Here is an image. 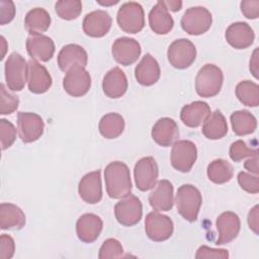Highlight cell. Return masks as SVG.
<instances>
[{
	"instance_id": "1",
	"label": "cell",
	"mask_w": 259,
	"mask_h": 259,
	"mask_svg": "<svg viewBox=\"0 0 259 259\" xmlns=\"http://www.w3.org/2000/svg\"><path fill=\"white\" fill-rule=\"evenodd\" d=\"M104 180L109 197L122 198L131 193V173L123 162L113 161L109 163L104 170Z\"/></svg>"
},
{
	"instance_id": "2",
	"label": "cell",
	"mask_w": 259,
	"mask_h": 259,
	"mask_svg": "<svg viewBox=\"0 0 259 259\" xmlns=\"http://www.w3.org/2000/svg\"><path fill=\"white\" fill-rule=\"evenodd\" d=\"M175 203L179 214L188 222H195L202 203L200 191L191 184H183L177 189Z\"/></svg>"
},
{
	"instance_id": "3",
	"label": "cell",
	"mask_w": 259,
	"mask_h": 259,
	"mask_svg": "<svg viewBox=\"0 0 259 259\" xmlns=\"http://www.w3.org/2000/svg\"><path fill=\"white\" fill-rule=\"evenodd\" d=\"M224 82L223 71L213 64L202 66L195 77V90L200 97L209 98L218 95Z\"/></svg>"
},
{
	"instance_id": "4",
	"label": "cell",
	"mask_w": 259,
	"mask_h": 259,
	"mask_svg": "<svg viewBox=\"0 0 259 259\" xmlns=\"http://www.w3.org/2000/svg\"><path fill=\"white\" fill-rule=\"evenodd\" d=\"M5 81L11 91H21L28 77V63L18 53L10 54L5 62Z\"/></svg>"
},
{
	"instance_id": "5",
	"label": "cell",
	"mask_w": 259,
	"mask_h": 259,
	"mask_svg": "<svg viewBox=\"0 0 259 259\" xmlns=\"http://www.w3.org/2000/svg\"><path fill=\"white\" fill-rule=\"evenodd\" d=\"M117 24L126 33H138L145 26V13L143 6L138 2L123 3L116 16Z\"/></svg>"
},
{
	"instance_id": "6",
	"label": "cell",
	"mask_w": 259,
	"mask_h": 259,
	"mask_svg": "<svg viewBox=\"0 0 259 259\" xmlns=\"http://www.w3.org/2000/svg\"><path fill=\"white\" fill-rule=\"evenodd\" d=\"M212 22L211 13L202 6L188 8L181 17L182 29L191 35H200L206 32Z\"/></svg>"
},
{
	"instance_id": "7",
	"label": "cell",
	"mask_w": 259,
	"mask_h": 259,
	"mask_svg": "<svg viewBox=\"0 0 259 259\" xmlns=\"http://www.w3.org/2000/svg\"><path fill=\"white\" fill-rule=\"evenodd\" d=\"M197 158V149L193 142L188 140L176 141L171 150L170 161L174 169L187 173L191 170Z\"/></svg>"
},
{
	"instance_id": "8",
	"label": "cell",
	"mask_w": 259,
	"mask_h": 259,
	"mask_svg": "<svg viewBox=\"0 0 259 259\" xmlns=\"http://www.w3.org/2000/svg\"><path fill=\"white\" fill-rule=\"evenodd\" d=\"M167 58L171 66L183 70L190 67L196 58L195 46L187 38L175 39L168 48Z\"/></svg>"
},
{
	"instance_id": "9",
	"label": "cell",
	"mask_w": 259,
	"mask_h": 259,
	"mask_svg": "<svg viewBox=\"0 0 259 259\" xmlns=\"http://www.w3.org/2000/svg\"><path fill=\"white\" fill-rule=\"evenodd\" d=\"M116 221L125 227L137 225L143 215V205L136 195L128 194L122 197L114 206Z\"/></svg>"
},
{
	"instance_id": "10",
	"label": "cell",
	"mask_w": 259,
	"mask_h": 259,
	"mask_svg": "<svg viewBox=\"0 0 259 259\" xmlns=\"http://www.w3.org/2000/svg\"><path fill=\"white\" fill-rule=\"evenodd\" d=\"M174 230L172 220L159 211H152L146 215L145 231L149 239L154 242H163L168 240Z\"/></svg>"
},
{
	"instance_id": "11",
	"label": "cell",
	"mask_w": 259,
	"mask_h": 259,
	"mask_svg": "<svg viewBox=\"0 0 259 259\" xmlns=\"http://www.w3.org/2000/svg\"><path fill=\"white\" fill-rule=\"evenodd\" d=\"M65 91L73 97L85 95L91 87V76L82 66H74L68 72L63 80Z\"/></svg>"
},
{
	"instance_id": "12",
	"label": "cell",
	"mask_w": 259,
	"mask_h": 259,
	"mask_svg": "<svg viewBox=\"0 0 259 259\" xmlns=\"http://www.w3.org/2000/svg\"><path fill=\"white\" fill-rule=\"evenodd\" d=\"M17 127L20 140L27 144L37 141L42 136L45 123L38 114L20 111L17 114Z\"/></svg>"
},
{
	"instance_id": "13",
	"label": "cell",
	"mask_w": 259,
	"mask_h": 259,
	"mask_svg": "<svg viewBox=\"0 0 259 259\" xmlns=\"http://www.w3.org/2000/svg\"><path fill=\"white\" fill-rule=\"evenodd\" d=\"M134 175L139 190L147 191L152 189L157 184L159 175V169L155 159L150 156L140 159L135 165Z\"/></svg>"
},
{
	"instance_id": "14",
	"label": "cell",
	"mask_w": 259,
	"mask_h": 259,
	"mask_svg": "<svg viewBox=\"0 0 259 259\" xmlns=\"http://www.w3.org/2000/svg\"><path fill=\"white\" fill-rule=\"evenodd\" d=\"M141 51L139 41L126 36L116 38L111 48L113 59L122 66H130L136 63L140 58Z\"/></svg>"
},
{
	"instance_id": "15",
	"label": "cell",
	"mask_w": 259,
	"mask_h": 259,
	"mask_svg": "<svg viewBox=\"0 0 259 259\" xmlns=\"http://www.w3.org/2000/svg\"><path fill=\"white\" fill-rule=\"evenodd\" d=\"M78 192L82 200L89 204L98 203L102 198L101 172L96 170L84 175L78 185Z\"/></svg>"
},
{
	"instance_id": "16",
	"label": "cell",
	"mask_w": 259,
	"mask_h": 259,
	"mask_svg": "<svg viewBox=\"0 0 259 259\" xmlns=\"http://www.w3.org/2000/svg\"><path fill=\"white\" fill-rule=\"evenodd\" d=\"M111 16L104 10H94L85 15L82 23L83 31L91 37H102L110 29Z\"/></svg>"
},
{
	"instance_id": "17",
	"label": "cell",
	"mask_w": 259,
	"mask_h": 259,
	"mask_svg": "<svg viewBox=\"0 0 259 259\" xmlns=\"http://www.w3.org/2000/svg\"><path fill=\"white\" fill-rule=\"evenodd\" d=\"M219 238L217 245H225L237 238L241 229L240 218L233 211H225L221 213L215 222Z\"/></svg>"
},
{
	"instance_id": "18",
	"label": "cell",
	"mask_w": 259,
	"mask_h": 259,
	"mask_svg": "<svg viewBox=\"0 0 259 259\" xmlns=\"http://www.w3.org/2000/svg\"><path fill=\"white\" fill-rule=\"evenodd\" d=\"M225 37L231 47L237 50H244L253 44L255 33L247 22L239 21L228 26L225 32Z\"/></svg>"
},
{
	"instance_id": "19",
	"label": "cell",
	"mask_w": 259,
	"mask_h": 259,
	"mask_svg": "<svg viewBox=\"0 0 259 259\" xmlns=\"http://www.w3.org/2000/svg\"><path fill=\"white\" fill-rule=\"evenodd\" d=\"M28 77L27 86L30 92L34 94H42L47 92L53 83L52 76L47 68L40 65L35 60H29L28 62Z\"/></svg>"
},
{
	"instance_id": "20",
	"label": "cell",
	"mask_w": 259,
	"mask_h": 259,
	"mask_svg": "<svg viewBox=\"0 0 259 259\" xmlns=\"http://www.w3.org/2000/svg\"><path fill=\"white\" fill-rule=\"evenodd\" d=\"M103 228V222L97 214L84 213L76 223V234L80 241L90 244L97 240Z\"/></svg>"
},
{
	"instance_id": "21",
	"label": "cell",
	"mask_w": 259,
	"mask_h": 259,
	"mask_svg": "<svg viewBox=\"0 0 259 259\" xmlns=\"http://www.w3.org/2000/svg\"><path fill=\"white\" fill-rule=\"evenodd\" d=\"M26 51L32 60L48 62L55 54V44L47 35L31 34L26 39Z\"/></svg>"
},
{
	"instance_id": "22",
	"label": "cell",
	"mask_w": 259,
	"mask_h": 259,
	"mask_svg": "<svg viewBox=\"0 0 259 259\" xmlns=\"http://www.w3.org/2000/svg\"><path fill=\"white\" fill-rule=\"evenodd\" d=\"M152 139L161 147L172 146L179 138V128L176 121L170 117H162L152 127Z\"/></svg>"
},
{
	"instance_id": "23",
	"label": "cell",
	"mask_w": 259,
	"mask_h": 259,
	"mask_svg": "<svg viewBox=\"0 0 259 259\" xmlns=\"http://www.w3.org/2000/svg\"><path fill=\"white\" fill-rule=\"evenodd\" d=\"M174 188L169 180L162 179L157 182L154 190L149 194V202L156 211H168L174 204Z\"/></svg>"
},
{
	"instance_id": "24",
	"label": "cell",
	"mask_w": 259,
	"mask_h": 259,
	"mask_svg": "<svg viewBox=\"0 0 259 259\" xmlns=\"http://www.w3.org/2000/svg\"><path fill=\"white\" fill-rule=\"evenodd\" d=\"M87 63L88 56L86 51L76 44L64 46L58 54V66L63 72H68L74 66L86 67Z\"/></svg>"
},
{
	"instance_id": "25",
	"label": "cell",
	"mask_w": 259,
	"mask_h": 259,
	"mask_svg": "<svg viewBox=\"0 0 259 259\" xmlns=\"http://www.w3.org/2000/svg\"><path fill=\"white\" fill-rule=\"evenodd\" d=\"M127 79L123 71L114 67L109 70L103 77L102 90L104 94L109 98H119L127 90Z\"/></svg>"
},
{
	"instance_id": "26",
	"label": "cell",
	"mask_w": 259,
	"mask_h": 259,
	"mask_svg": "<svg viewBox=\"0 0 259 259\" xmlns=\"http://www.w3.org/2000/svg\"><path fill=\"white\" fill-rule=\"evenodd\" d=\"M160 74V66L151 54H146L135 69V77L143 86H152L157 83Z\"/></svg>"
},
{
	"instance_id": "27",
	"label": "cell",
	"mask_w": 259,
	"mask_h": 259,
	"mask_svg": "<svg viewBox=\"0 0 259 259\" xmlns=\"http://www.w3.org/2000/svg\"><path fill=\"white\" fill-rule=\"evenodd\" d=\"M210 107L204 101H193L182 107L180 118L188 127H197L201 125L210 114Z\"/></svg>"
},
{
	"instance_id": "28",
	"label": "cell",
	"mask_w": 259,
	"mask_h": 259,
	"mask_svg": "<svg viewBox=\"0 0 259 259\" xmlns=\"http://www.w3.org/2000/svg\"><path fill=\"white\" fill-rule=\"evenodd\" d=\"M149 24L157 34H167L174 26V20L163 1H158L149 13Z\"/></svg>"
},
{
	"instance_id": "29",
	"label": "cell",
	"mask_w": 259,
	"mask_h": 259,
	"mask_svg": "<svg viewBox=\"0 0 259 259\" xmlns=\"http://www.w3.org/2000/svg\"><path fill=\"white\" fill-rule=\"evenodd\" d=\"M25 225V214L22 209L9 202L0 204V228L2 230H20Z\"/></svg>"
},
{
	"instance_id": "30",
	"label": "cell",
	"mask_w": 259,
	"mask_h": 259,
	"mask_svg": "<svg viewBox=\"0 0 259 259\" xmlns=\"http://www.w3.org/2000/svg\"><path fill=\"white\" fill-rule=\"evenodd\" d=\"M51 15L49 12L40 7L29 10L24 18L25 29L29 34H41L49 29L51 25Z\"/></svg>"
},
{
	"instance_id": "31",
	"label": "cell",
	"mask_w": 259,
	"mask_h": 259,
	"mask_svg": "<svg viewBox=\"0 0 259 259\" xmlns=\"http://www.w3.org/2000/svg\"><path fill=\"white\" fill-rule=\"evenodd\" d=\"M201 133L208 140H220L228 134V123L221 112L217 109L203 122Z\"/></svg>"
},
{
	"instance_id": "32",
	"label": "cell",
	"mask_w": 259,
	"mask_h": 259,
	"mask_svg": "<svg viewBox=\"0 0 259 259\" xmlns=\"http://www.w3.org/2000/svg\"><path fill=\"white\" fill-rule=\"evenodd\" d=\"M98 130L105 139H116L123 133L124 119L119 113L109 112L101 117Z\"/></svg>"
},
{
	"instance_id": "33",
	"label": "cell",
	"mask_w": 259,
	"mask_h": 259,
	"mask_svg": "<svg viewBox=\"0 0 259 259\" xmlns=\"http://www.w3.org/2000/svg\"><path fill=\"white\" fill-rule=\"evenodd\" d=\"M230 119L233 132L237 136L250 135L257 128V119L248 110H237L231 114Z\"/></svg>"
},
{
	"instance_id": "34",
	"label": "cell",
	"mask_w": 259,
	"mask_h": 259,
	"mask_svg": "<svg viewBox=\"0 0 259 259\" xmlns=\"http://www.w3.org/2000/svg\"><path fill=\"white\" fill-rule=\"evenodd\" d=\"M206 173L211 182L215 184H224L233 178L234 169L228 161L224 159H215L208 164Z\"/></svg>"
},
{
	"instance_id": "35",
	"label": "cell",
	"mask_w": 259,
	"mask_h": 259,
	"mask_svg": "<svg viewBox=\"0 0 259 259\" xmlns=\"http://www.w3.org/2000/svg\"><path fill=\"white\" fill-rule=\"evenodd\" d=\"M236 96L244 105L257 107L259 105V86L250 80L241 81L236 86Z\"/></svg>"
},
{
	"instance_id": "36",
	"label": "cell",
	"mask_w": 259,
	"mask_h": 259,
	"mask_svg": "<svg viewBox=\"0 0 259 259\" xmlns=\"http://www.w3.org/2000/svg\"><path fill=\"white\" fill-rule=\"evenodd\" d=\"M58 16L65 20L76 19L82 12V2L79 0H61L55 5Z\"/></svg>"
},
{
	"instance_id": "37",
	"label": "cell",
	"mask_w": 259,
	"mask_h": 259,
	"mask_svg": "<svg viewBox=\"0 0 259 259\" xmlns=\"http://www.w3.org/2000/svg\"><path fill=\"white\" fill-rule=\"evenodd\" d=\"M0 105L1 114H11L19 105L18 96L9 93L3 83L0 84Z\"/></svg>"
},
{
	"instance_id": "38",
	"label": "cell",
	"mask_w": 259,
	"mask_h": 259,
	"mask_svg": "<svg viewBox=\"0 0 259 259\" xmlns=\"http://www.w3.org/2000/svg\"><path fill=\"white\" fill-rule=\"evenodd\" d=\"M229 154L234 162H240L245 158H250L258 155V150L256 148L251 149L246 145L244 141L238 140L231 145Z\"/></svg>"
},
{
	"instance_id": "39",
	"label": "cell",
	"mask_w": 259,
	"mask_h": 259,
	"mask_svg": "<svg viewBox=\"0 0 259 259\" xmlns=\"http://www.w3.org/2000/svg\"><path fill=\"white\" fill-rule=\"evenodd\" d=\"M123 254V248L119 241L113 238H109L103 242L99 249L98 258L106 259V258H120Z\"/></svg>"
},
{
	"instance_id": "40",
	"label": "cell",
	"mask_w": 259,
	"mask_h": 259,
	"mask_svg": "<svg viewBox=\"0 0 259 259\" xmlns=\"http://www.w3.org/2000/svg\"><path fill=\"white\" fill-rule=\"evenodd\" d=\"M0 137L2 150H6L12 146L16 139V128L12 122L5 118L0 119Z\"/></svg>"
},
{
	"instance_id": "41",
	"label": "cell",
	"mask_w": 259,
	"mask_h": 259,
	"mask_svg": "<svg viewBox=\"0 0 259 259\" xmlns=\"http://www.w3.org/2000/svg\"><path fill=\"white\" fill-rule=\"evenodd\" d=\"M238 183L243 190L249 193L256 194L259 191V178L257 175L241 171L238 174Z\"/></svg>"
},
{
	"instance_id": "42",
	"label": "cell",
	"mask_w": 259,
	"mask_h": 259,
	"mask_svg": "<svg viewBox=\"0 0 259 259\" xmlns=\"http://www.w3.org/2000/svg\"><path fill=\"white\" fill-rule=\"evenodd\" d=\"M229 257V252L225 249H213L207 246H200L195 254L196 259L204 258H222L227 259Z\"/></svg>"
},
{
	"instance_id": "43",
	"label": "cell",
	"mask_w": 259,
	"mask_h": 259,
	"mask_svg": "<svg viewBox=\"0 0 259 259\" xmlns=\"http://www.w3.org/2000/svg\"><path fill=\"white\" fill-rule=\"evenodd\" d=\"M15 243L12 237L2 234L0 237V259H10L14 255Z\"/></svg>"
},
{
	"instance_id": "44",
	"label": "cell",
	"mask_w": 259,
	"mask_h": 259,
	"mask_svg": "<svg viewBox=\"0 0 259 259\" xmlns=\"http://www.w3.org/2000/svg\"><path fill=\"white\" fill-rule=\"evenodd\" d=\"M0 23L1 25H4L8 22H10L15 15V6L12 1H6L2 0L0 2Z\"/></svg>"
},
{
	"instance_id": "45",
	"label": "cell",
	"mask_w": 259,
	"mask_h": 259,
	"mask_svg": "<svg viewBox=\"0 0 259 259\" xmlns=\"http://www.w3.org/2000/svg\"><path fill=\"white\" fill-rule=\"evenodd\" d=\"M241 11L245 17L249 19H256L259 17V1L245 0L241 2Z\"/></svg>"
},
{
	"instance_id": "46",
	"label": "cell",
	"mask_w": 259,
	"mask_h": 259,
	"mask_svg": "<svg viewBox=\"0 0 259 259\" xmlns=\"http://www.w3.org/2000/svg\"><path fill=\"white\" fill-rule=\"evenodd\" d=\"M258 211H259L258 210V205H255L253 208L250 209V211L248 213V219H247L249 228L256 235L259 234V232H258V230H259V220H258L259 215H258Z\"/></svg>"
},
{
	"instance_id": "47",
	"label": "cell",
	"mask_w": 259,
	"mask_h": 259,
	"mask_svg": "<svg viewBox=\"0 0 259 259\" xmlns=\"http://www.w3.org/2000/svg\"><path fill=\"white\" fill-rule=\"evenodd\" d=\"M244 167L251 173L257 175L258 174V155L250 157L248 160H246Z\"/></svg>"
},
{
	"instance_id": "48",
	"label": "cell",
	"mask_w": 259,
	"mask_h": 259,
	"mask_svg": "<svg viewBox=\"0 0 259 259\" xmlns=\"http://www.w3.org/2000/svg\"><path fill=\"white\" fill-rule=\"evenodd\" d=\"M258 48H256L253 52V55L250 59V71L253 74V76L258 79Z\"/></svg>"
},
{
	"instance_id": "49",
	"label": "cell",
	"mask_w": 259,
	"mask_h": 259,
	"mask_svg": "<svg viewBox=\"0 0 259 259\" xmlns=\"http://www.w3.org/2000/svg\"><path fill=\"white\" fill-rule=\"evenodd\" d=\"M165 6L167 7L168 10H171V11H179L182 7V2L181 1H163Z\"/></svg>"
},
{
	"instance_id": "50",
	"label": "cell",
	"mask_w": 259,
	"mask_h": 259,
	"mask_svg": "<svg viewBox=\"0 0 259 259\" xmlns=\"http://www.w3.org/2000/svg\"><path fill=\"white\" fill-rule=\"evenodd\" d=\"M97 3L100 4V5H102V6H109V5L117 4L118 1H117V0H116V1H113V0H111V1H100V0H98Z\"/></svg>"
},
{
	"instance_id": "51",
	"label": "cell",
	"mask_w": 259,
	"mask_h": 259,
	"mask_svg": "<svg viewBox=\"0 0 259 259\" xmlns=\"http://www.w3.org/2000/svg\"><path fill=\"white\" fill-rule=\"evenodd\" d=\"M1 44H2V50H3V53H2V56H1V60L4 58V55H5V52H6V40L4 38V36H1Z\"/></svg>"
}]
</instances>
